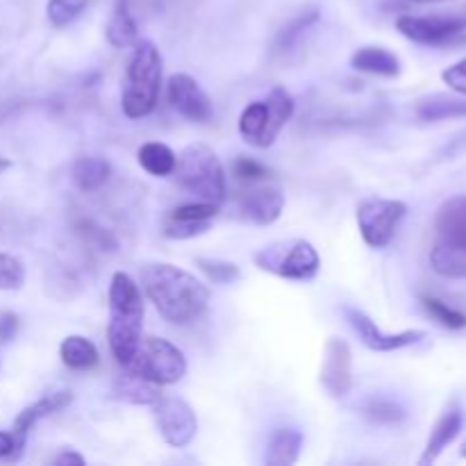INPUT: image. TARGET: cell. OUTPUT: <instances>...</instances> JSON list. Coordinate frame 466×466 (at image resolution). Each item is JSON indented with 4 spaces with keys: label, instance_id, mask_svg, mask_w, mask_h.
I'll list each match as a JSON object with an SVG mask.
<instances>
[{
    "label": "cell",
    "instance_id": "obj_24",
    "mask_svg": "<svg viewBox=\"0 0 466 466\" xmlns=\"http://www.w3.org/2000/svg\"><path fill=\"white\" fill-rule=\"evenodd\" d=\"M112 176V164L105 157H77L73 162L71 177L76 182V187L85 194H91V191H98L100 187H105V182Z\"/></svg>",
    "mask_w": 466,
    "mask_h": 466
},
{
    "label": "cell",
    "instance_id": "obj_29",
    "mask_svg": "<svg viewBox=\"0 0 466 466\" xmlns=\"http://www.w3.org/2000/svg\"><path fill=\"white\" fill-rule=\"evenodd\" d=\"M196 267L212 285H232L241 278V268L235 262L218 258H196Z\"/></svg>",
    "mask_w": 466,
    "mask_h": 466
},
{
    "label": "cell",
    "instance_id": "obj_27",
    "mask_svg": "<svg viewBox=\"0 0 466 466\" xmlns=\"http://www.w3.org/2000/svg\"><path fill=\"white\" fill-rule=\"evenodd\" d=\"M321 14L317 9H308V12L299 14L296 18H291L287 25L280 27V32L276 35V50L280 53H291L296 46H300V41L314 30V25L319 23Z\"/></svg>",
    "mask_w": 466,
    "mask_h": 466
},
{
    "label": "cell",
    "instance_id": "obj_18",
    "mask_svg": "<svg viewBox=\"0 0 466 466\" xmlns=\"http://www.w3.org/2000/svg\"><path fill=\"white\" fill-rule=\"evenodd\" d=\"M112 399L127 405H144V408H148V405H155L162 399V391H159V385H155L153 380L127 369V371L118 373L114 378Z\"/></svg>",
    "mask_w": 466,
    "mask_h": 466
},
{
    "label": "cell",
    "instance_id": "obj_15",
    "mask_svg": "<svg viewBox=\"0 0 466 466\" xmlns=\"http://www.w3.org/2000/svg\"><path fill=\"white\" fill-rule=\"evenodd\" d=\"M73 403V394L71 391H50V394L41 396L39 400H35L32 405H27L23 412H18V417L14 419V426H12V432L14 437H16L21 444H25L27 441V435H30L32 428L36 426L39 421H44V419L53 417V414L62 412V410H66L68 405Z\"/></svg>",
    "mask_w": 466,
    "mask_h": 466
},
{
    "label": "cell",
    "instance_id": "obj_25",
    "mask_svg": "<svg viewBox=\"0 0 466 466\" xmlns=\"http://www.w3.org/2000/svg\"><path fill=\"white\" fill-rule=\"evenodd\" d=\"M137 39H139V30H137V21L127 7V0H116L107 23V41L114 48H127V46H135Z\"/></svg>",
    "mask_w": 466,
    "mask_h": 466
},
{
    "label": "cell",
    "instance_id": "obj_1",
    "mask_svg": "<svg viewBox=\"0 0 466 466\" xmlns=\"http://www.w3.org/2000/svg\"><path fill=\"white\" fill-rule=\"evenodd\" d=\"M141 282L155 309L173 326H189L208 312V285L185 268L173 264H148L141 273Z\"/></svg>",
    "mask_w": 466,
    "mask_h": 466
},
{
    "label": "cell",
    "instance_id": "obj_8",
    "mask_svg": "<svg viewBox=\"0 0 466 466\" xmlns=\"http://www.w3.org/2000/svg\"><path fill=\"white\" fill-rule=\"evenodd\" d=\"M405 217H408V205L403 200L378 198V196L364 198L358 205L360 235L367 246L382 250L391 244Z\"/></svg>",
    "mask_w": 466,
    "mask_h": 466
},
{
    "label": "cell",
    "instance_id": "obj_3",
    "mask_svg": "<svg viewBox=\"0 0 466 466\" xmlns=\"http://www.w3.org/2000/svg\"><path fill=\"white\" fill-rule=\"evenodd\" d=\"M162 89V55L153 41L137 39L123 82L121 109L127 118H146L155 112Z\"/></svg>",
    "mask_w": 466,
    "mask_h": 466
},
{
    "label": "cell",
    "instance_id": "obj_20",
    "mask_svg": "<svg viewBox=\"0 0 466 466\" xmlns=\"http://www.w3.org/2000/svg\"><path fill=\"white\" fill-rule=\"evenodd\" d=\"M350 66L355 71L382 77H399L400 71H403L399 55L387 48H380V46H364V48L355 50L353 57H350Z\"/></svg>",
    "mask_w": 466,
    "mask_h": 466
},
{
    "label": "cell",
    "instance_id": "obj_28",
    "mask_svg": "<svg viewBox=\"0 0 466 466\" xmlns=\"http://www.w3.org/2000/svg\"><path fill=\"white\" fill-rule=\"evenodd\" d=\"M362 412L373 423H382V426H396V423L405 421V417H408L403 405L396 403L394 399H385V396L367 399V403L362 405Z\"/></svg>",
    "mask_w": 466,
    "mask_h": 466
},
{
    "label": "cell",
    "instance_id": "obj_23",
    "mask_svg": "<svg viewBox=\"0 0 466 466\" xmlns=\"http://www.w3.org/2000/svg\"><path fill=\"white\" fill-rule=\"evenodd\" d=\"M137 162L148 176L168 177L176 173L177 155L162 141H146L137 150Z\"/></svg>",
    "mask_w": 466,
    "mask_h": 466
},
{
    "label": "cell",
    "instance_id": "obj_10",
    "mask_svg": "<svg viewBox=\"0 0 466 466\" xmlns=\"http://www.w3.org/2000/svg\"><path fill=\"white\" fill-rule=\"evenodd\" d=\"M344 317L346 321H349V326L353 328L355 335L360 337V341H362L369 350H376V353H396V350L421 344L428 337L423 330L385 332L382 328L376 326V321H373L367 312H362L360 308H350V305L344 308Z\"/></svg>",
    "mask_w": 466,
    "mask_h": 466
},
{
    "label": "cell",
    "instance_id": "obj_6",
    "mask_svg": "<svg viewBox=\"0 0 466 466\" xmlns=\"http://www.w3.org/2000/svg\"><path fill=\"white\" fill-rule=\"evenodd\" d=\"M255 264L262 271L296 282H309L321 268V258L308 239H280L255 253Z\"/></svg>",
    "mask_w": 466,
    "mask_h": 466
},
{
    "label": "cell",
    "instance_id": "obj_5",
    "mask_svg": "<svg viewBox=\"0 0 466 466\" xmlns=\"http://www.w3.org/2000/svg\"><path fill=\"white\" fill-rule=\"evenodd\" d=\"M294 116V98L287 89L276 86L264 100H255L244 107L239 116V135L255 148H271L282 127Z\"/></svg>",
    "mask_w": 466,
    "mask_h": 466
},
{
    "label": "cell",
    "instance_id": "obj_7",
    "mask_svg": "<svg viewBox=\"0 0 466 466\" xmlns=\"http://www.w3.org/2000/svg\"><path fill=\"white\" fill-rule=\"evenodd\" d=\"M126 369L141 373L155 385H176L187 373V358L173 341L164 337H141L135 358Z\"/></svg>",
    "mask_w": 466,
    "mask_h": 466
},
{
    "label": "cell",
    "instance_id": "obj_17",
    "mask_svg": "<svg viewBox=\"0 0 466 466\" xmlns=\"http://www.w3.org/2000/svg\"><path fill=\"white\" fill-rule=\"evenodd\" d=\"M440 241L466 253V194L451 196L440 205L435 217Z\"/></svg>",
    "mask_w": 466,
    "mask_h": 466
},
{
    "label": "cell",
    "instance_id": "obj_38",
    "mask_svg": "<svg viewBox=\"0 0 466 466\" xmlns=\"http://www.w3.org/2000/svg\"><path fill=\"white\" fill-rule=\"evenodd\" d=\"M25 444L14 437V432H0V460H18Z\"/></svg>",
    "mask_w": 466,
    "mask_h": 466
},
{
    "label": "cell",
    "instance_id": "obj_36",
    "mask_svg": "<svg viewBox=\"0 0 466 466\" xmlns=\"http://www.w3.org/2000/svg\"><path fill=\"white\" fill-rule=\"evenodd\" d=\"M232 173H235V177H239V180L258 182L268 176V168L264 167V164H259L258 159L237 157L235 164H232Z\"/></svg>",
    "mask_w": 466,
    "mask_h": 466
},
{
    "label": "cell",
    "instance_id": "obj_34",
    "mask_svg": "<svg viewBox=\"0 0 466 466\" xmlns=\"http://www.w3.org/2000/svg\"><path fill=\"white\" fill-rule=\"evenodd\" d=\"M77 232L85 237L86 244L96 246L98 250H109V253H114V250L118 248V241L114 239V237L105 230V228H100L98 223L80 221L77 223Z\"/></svg>",
    "mask_w": 466,
    "mask_h": 466
},
{
    "label": "cell",
    "instance_id": "obj_41",
    "mask_svg": "<svg viewBox=\"0 0 466 466\" xmlns=\"http://www.w3.org/2000/svg\"><path fill=\"white\" fill-rule=\"evenodd\" d=\"M9 168H12V159H7V157H0V176H3L5 171H9Z\"/></svg>",
    "mask_w": 466,
    "mask_h": 466
},
{
    "label": "cell",
    "instance_id": "obj_39",
    "mask_svg": "<svg viewBox=\"0 0 466 466\" xmlns=\"http://www.w3.org/2000/svg\"><path fill=\"white\" fill-rule=\"evenodd\" d=\"M18 332V317L12 312L0 314V344H9Z\"/></svg>",
    "mask_w": 466,
    "mask_h": 466
},
{
    "label": "cell",
    "instance_id": "obj_33",
    "mask_svg": "<svg viewBox=\"0 0 466 466\" xmlns=\"http://www.w3.org/2000/svg\"><path fill=\"white\" fill-rule=\"evenodd\" d=\"M218 214V203L209 200H198V203L180 205L171 212L173 221H212Z\"/></svg>",
    "mask_w": 466,
    "mask_h": 466
},
{
    "label": "cell",
    "instance_id": "obj_12",
    "mask_svg": "<svg viewBox=\"0 0 466 466\" xmlns=\"http://www.w3.org/2000/svg\"><path fill=\"white\" fill-rule=\"evenodd\" d=\"M319 380L332 399H344L349 394L353 387V350H350L349 341L339 339V337L328 339Z\"/></svg>",
    "mask_w": 466,
    "mask_h": 466
},
{
    "label": "cell",
    "instance_id": "obj_19",
    "mask_svg": "<svg viewBox=\"0 0 466 466\" xmlns=\"http://www.w3.org/2000/svg\"><path fill=\"white\" fill-rule=\"evenodd\" d=\"M303 432L299 428H276L268 435L267 451H264V464L268 466H291L299 462L303 451Z\"/></svg>",
    "mask_w": 466,
    "mask_h": 466
},
{
    "label": "cell",
    "instance_id": "obj_37",
    "mask_svg": "<svg viewBox=\"0 0 466 466\" xmlns=\"http://www.w3.org/2000/svg\"><path fill=\"white\" fill-rule=\"evenodd\" d=\"M441 80L451 86V91H455V94L466 98V57L460 59L453 66L446 68V71L441 73Z\"/></svg>",
    "mask_w": 466,
    "mask_h": 466
},
{
    "label": "cell",
    "instance_id": "obj_42",
    "mask_svg": "<svg viewBox=\"0 0 466 466\" xmlns=\"http://www.w3.org/2000/svg\"><path fill=\"white\" fill-rule=\"evenodd\" d=\"M417 3H451V0H417Z\"/></svg>",
    "mask_w": 466,
    "mask_h": 466
},
{
    "label": "cell",
    "instance_id": "obj_4",
    "mask_svg": "<svg viewBox=\"0 0 466 466\" xmlns=\"http://www.w3.org/2000/svg\"><path fill=\"white\" fill-rule=\"evenodd\" d=\"M176 177L180 187L198 200L209 203H221L226 198V171L209 146L189 144L180 155L176 164Z\"/></svg>",
    "mask_w": 466,
    "mask_h": 466
},
{
    "label": "cell",
    "instance_id": "obj_2",
    "mask_svg": "<svg viewBox=\"0 0 466 466\" xmlns=\"http://www.w3.org/2000/svg\"><path fill=\"white\" fill-rule=\"evenodd\" d=\"M107 344L118 364L127 367L135 358L144 332V299L135 278L116 271L109 280Z\"/></svg>",
    "mask_w": 466,
    "mask_h": 466
},
{
    "label": "cell",
    "instance_id": "obj_13",
    "mask_svg": "<svg viewBox=\"0 0 466 466\" xmlns=\"http://www.w3.org/2000/svg\"><path fill=\"white\" fill-rule=\"evenodd\" d=\"M168 103L180 116L194 123H208L214 116V107L203 86L187 73L168 77Z\"/></svg>",
    "mask_w": 466,
    "mask_h": 466
},
{
    "label": "cell",
    "instance_id": "obj_11",
    "mask_svg": "<svg viewBox=\"0 0 466 466\" xmlns=\"http://www.w3.org/2000/svg\"><path fill=\"white\" fill-rule=\"evenodd\" d=\"M155 408V421L164 441L173 449H185L196 440L198 432V419L191 405L180 396H162Z\"/></svg>",
    "mask_w": 466,
    "mask_h": 466
},
{
    "label": "cell",
    "instance_id": "obj_30",
    "mask_svg": "<svg viewBox=\"0 0 466 466\" xmlns=\"http://www.w3.org/2000/svg\"><path fill=\"white\" fill-rule=\"evenodd\" d=\"M86 5H89V0H48L46 14L55 27H66L82 16Z\"/></svg>",
    "mask_w": 466,
    "mask_h": 466
},
{
    "label": "cell",
    "instance_id": "obj_26",
    "mask_svg": "<svg viewBox=\"0 0 466 466\" xmlns=\"http://www.w3.org/2000/svg\"><path fill=\"white\" fill-rule=\"evenodd\" d=\"M431 267L432 271L440 273L441 278H451V280H466V253L455 248V246L437 241L435 248L431 253Z\"/></svg>",
    "mask_w": 466,
    "mask_h": 466
},
{
    "label": "cell",
    "instance_id": "obj_40",
    "mask_svg": "<svg viewBox=\"0 0 466 466\" xmlns=\"http://www.w3.org/2000/svg\"><path fill=\"white\" fill-rule=\"evenodd\" d=\"M53 464L57 466H68V464H76V466H82L85 464V458H82L80 453H76V451H62V453L57 455V458L53 460Z\"/></svg>",
    "mask_w": 466,
    "mask_h": 466
},
{
    "label": "cell",
    "instance_id": "obj_43",
    "mask_svg": "<svg viewBox=\"0 0 466 466\" xmlns=\"http://www.w3.org/2000/svg\"><path fill=\"white\" fill-rule=\"evenodd\" d=\"M460 455H462V458H466V440H464V444L460 446Z\"/></svg>",
    "mask_w": 466,
    "mask_h": 466
},
{
    "label": "cell",
    "instance_id": "obj_32",
    "mask_svg": "<svg viewBox=\"0 0 466 466\" xmlns=\"http://www.w3.org/2000/svg\"><path fill=\"white\" fill-rule=\"evenodd\" d=\"M423 308L428 309V314H431L435 321H440L441 326L449 328V330H462V328H466V314L451 308V305H446L444 300L426 296V299H423Z\"/></svg>",
    "mask_w": 466,
    "mask_h": 466
},
{
    "label": "cell",
    "instance_id": "obj_14",
    "mask_svg": "<svg viewBox=\"0 0 466 466\" xmlns=\"http://www.w3.org/2000/svg\"><path fill=\"white\" fill-rule=\"evenodd\" d=\"M464 428V412L458 403H451L449 408L441 412V417L437 419V423L432 426L431 437L426 441V449H423V455L419 458V464L431 466L440 460V455L453 444L460 437Z\"/></svg>",
    "mask_w": 466,
    "mask_h": 466
},
{
    "label": "cell",
    "instance_id": "obj_22",
    "mask_svg": "<svg viewBox=\"0 0 466 466\" xmlns=\"http://www.w3.org/2000/svg\"><path fill=\"white\" fill-rule=\"evenodd\" d=\"M59 358H62L64 367L73 369V371H91L100 362L96 344L82 335H68L59 344Z\"/></svg>",
    "mask_w": 466,
    "mask_h": 466
},
{
    "label": "cell",
    "instance_id": "obj_16",
    "mask_svg": "<svg viewBox=\"0 0 466 466\" xmlns=\"http://www.w3.org/2000/svg\"><path fill=\"white\" fill-rule=\"evenodd\" d=\"M285 209V194L280 187H258L241 200V212L255 226H273Z\"/></svg>",
    "mask_w": 466,
    "mask_h": 466
},
{
    "label": "cell",
    "instance_id": "obj_35",
    "mask_svg": "<svg viewBox=\"0 0 466 466\" xmlns=\"http://www.w3.org/2000/svg\"><path fill=\"white\" fill-rule=\"evenodd\" d=\"M209 226H212V221H173V218H168V223L164 226V237L176 241L194 239V237L205 235Z\"/></svg>",
    "mask_w": 466,
    "mask_h": 466
},
{
    "label": "cell",
    "instance_id": "obj_31",
    "mask_svg": "<svg viewBox=\"0 0 466 466\" xmlns=\"http://www.w3.org/2000/svg\"><path fill=\"white\" fill-rule=\"evenodd\" d=\"M25 285V264L12 253H0V291H18Z\"/></svg>",
    "mask_w": 466,
    "mask_h": 466
},
{
    "label": "cell",
    "instance_id": "obj_9",
    "mask_svg": "<svg viewBox=\"0 0 466 466\" xmlns=\"http://www.w3.org/2000/svg\"><path fill=\"white\" fill-rule=\"evenodd\" d=\"M396 27L410 41L421 46H449L466 35V16L455 14H432V16H405L396 18Z\"/></svg>",
    "mask_w": 466,
    "mask_h": 466
},
{
    "label": "cell",
    "instance_id": "obj_21",
    "mask_svg": "<svg viewBox=\"0 0 466 466\" xmlns=\"http://www.w3.org/2000/svg\"><path fill=\"white\" fill-rule=\"evenodd\" d=\"M417 116L421 121H449V118H464L466 116V98L451 94H432L426 96L417 103Z\"/></svg>",
    "mask_w": 466,
    "mask_h": 466
}]
</instances>
